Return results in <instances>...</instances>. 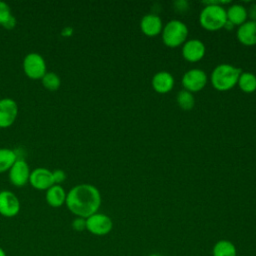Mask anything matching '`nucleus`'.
I'll return each instance as SVG.
<instances>
[{
	"mask_svg": "<svg viewBox=\"0 0 256 256\" xmlns=\"http://www.w3.org/2000/svg\"><path fill=\"white\" fill-rule=\"evenodd\" d=\"M65 205L76 217L86 219L98 212L101 206L100 191L88 183L75 185L67 192Z\"/></svg>",
	"mask_w": 256,
	"mask_h": 256,
	"instance_id": "1",
	"label": "nucleus"
},
{
	"mask_svg": "<svg viewBox=\"0 0 256 256\" xmlns=\"http://www.w3.org/2000/svg\"><path fill=\"white\" fill-rule=\"evenodd\" d=\"M229 3L221 1H206L203 2L204 8L199 15V23L202 28L207 31H217L224 28L227 17L226 9L221 4Z\"/></svg>",
	"mask_w": 256,
	"mask_h": 256,
	"instance_id": "2",
	"label": "nucleus"
},
{
	"mask_svg": "<svg viewBox=\"0 0 256 256\" xmlns=\"http://www.w3.org/2000/svg\"><path fill=\"white\" fill-rule=\"evenodd\" d=\"M242 70L230 64H220L216 66L210 76V81L214 89L225 92L237 85Z\"/></svg>",
	"mask_w": 256,
	"mask_h": 256,
	"instance_id": "3",
	"label": "nucleus"
},
{
	"mask_svg": "<svg viewBox=\"0 0 256 256\" xmlns=\"http://www.w3.org/2000/svg\"><path fill=\"white\" fill-rule=\"evenodd\" d=\"M163 43L170 48H176L187 41L188 27L180 20H170L167 22L161 32Z\"/></svg>",
	"mask_w": 256,
	"mask_h": 256,
	"instance_id": "4",
	"label": "nucleus"
},
{
	"mask_svg": "<svg viewBox=\"0 0 256 256\" xmlns=\"http://www.w3.org/2000/svg\"><path fill=\"white\" fill-rule=\"evenodd\" d=\"M23 71L28 78L41 80L47 72L46 61L43 56L37 52L28 53L23 59Z\"/></svg>",
	"mask_w": 256,
	"mask_h": 256,
	"instance_id": "5",
	"label": "nucleus"
},
{
	"mask_svg": "<svg viewBox=\"0 0 256 256\" xmlns=\"http://www.w3.org/2000/svg\"><path fill=\"white\" fill-rule=\"evenodd\" d=\"M113 228L112 219L104 214L96 212L86 218V230L95 236H105Z\"/></svg>",
	"mask_w": 256,
	"mask_h": 256,
	"instance_id": "6",
	"label": "nucleus"
},
{
	"mask_svg": "<svg viewBox=\"0 0 256 256\" xmlns=\"http://www.w3.org/2000/svg\"><path fill=\"white\" fill-rule=\"evenodd\" d=\"M208 81L206 73L199 68H193L186 71L182 77V85L184 90L193 92H199L206 86Z\"/></svg>",
	"mask_w": 256,
	"mask_h": 256,
	"instance_id": "7",
	"label": "nucleus"
},
{
	"mask_svg": "<svg viewBox=\"0 0 256 256\" xmlns=\"http://www.w3.org/2000/svg\"><path fill=\"white\" fill-rule=\"evenodd\" d=\"M30 167L28 163L21 158H18L8 171V178L12 185L16 187H23L29 183Z\"/></svg>",
	"mask_w": 256,
	"mask_h": 256,
	"instance_id": "8",
	"label": "nucleus"
},
{
	"mask_svg": "<svg viewBox=\"0 0 256 256\" xmlns=\"http://www.w3.org/2000/svg\"><path fill=\"white\" fill-rule=\"evenodd\" d=\"M20 211V201L15 193L10 190L0 191V215L14 217Z\"/></svg>",
	"mask_w": 256,
	"mask_h": 256,
	"instance_id": "9",
	"label": "nucleus"
},
{
	"mask_svg": "<svg viewBox=\"0 0 256 256\" xmlns=\"http://www.w3.org/2000/svg\"><path fill=\"white\" fill-rule=\"evenodd\" d=\"M29 184L37 190L46 191L54 185L52 171L45 167H38L33 169L30 173Z\"/></svg>",
	"mask_w": 256,
	"mask_h": 256,
	"instance_id": "10",
	"label": "nucleus"
},
{
	"mask_svg": "<svg viewBox=\"0 0 256 256\" xmlns=\"http://www.w3.org/2000/svg\"><path fill=\"white\" fill-rule=\"evenodd\" d=\"M17 115L18 105L14 99H0V128H8L13 125Z\"/></svg>",
	"mask_w": 256,
	"mask_h": 256,
	"instance_id": "11",
	"label": "nucleus"
},
{
	"mask_svg": "<svg viewBox=\"0 0 256 256\" xmlns=\"http://www.w3.org/2000/svg\"><path fill=\"white\" fill-rule=\"evenodd\" d=\"M206 52L204 43L199 39L187 40L182 46L183 58L191 63L200 61Z\"/></svg>",
	"mask_w": 256,
	"mask_h": 256,
	"instance_id": "12",
	"label": "nucleus"
},
{
	"mask_svg": "<svg viewBox=\"0 0 256 256\" xmlns=\"http://www.w3.org/2000/svg\"><path fill=\"white\" fill-rule=\"evenodd\" d=\"M140 29L144 35L148 37H154L161 34L163 23L158 15L146 14L140 21Z\"/></svg>",
	"mask_w": 256,
	"mask_h": 256,
	"instance_id": "13",
	"label": "nucleus"
},
{
	"mask_svg": "<svg viewBox=\"0 0 256 256\" xmlns=\"http://www.w3.org/2000/svg\"><path fill=\"white\" fill-rule=\"evenodd\" d=\"M174 77L167 71H159L153 77L151 85L154 91L159 94H166L174 87Z\"/></svg>",
	"mask_w": 256,
	"mask_h": 256,
	"instance_id": "14",
	"label": "nucleus"
},
{
	"mask_svg": "<svg viewBox=\"0 0 256 256\" xmlns=\"http://www.w3.org/2000/svg\"><path fill=\"white\" fill-rule=\"evenodd\" d=\"M236 36L238 41L244 46L256 45V21L247 20L237 29Z\"/></svg>",
	"mask_w": 256,
	"mask_h": 256,
	"instance_id": "15",
	"label": "nucleus"
},
{
	"mask_svg": "<svg viewBox=\"0 0 256 256\" xmlns=\"http://www.w3.org/2000/svg\"><path fill=\"white\" fill-rule=\"evenodd\" d=\"M67 192L65 189L58 184H54L45 192V200L47 204L53 208L61 207L66 202Z\"/></svg>",
	"mask_w": 256,
	"mask_h": 256,
	"instance_id": "16",
	"label": "nucleus"
},
{
	"mask_svg": "<svg viewBox=\"0 0 256 256\" xmlns=\"http://www.w3.org/2000/svg\"><path fill=\"white\" fill-rule=\"evenodd\" d=\"M227 21L230 22L234 27L240 26L247 21V9L241 4H233L226 10Z\"/></svg>",
	"mask_w": 256,
	"mask_h": 256,
	"instance_id": "17",
	"label": "nucleus"
},
{
	"mask_svg": "<svg viewBox=\"0 0 256 256\" xmlns=\"http://www.w3.org/2000/svg\"><path fill=\"white\" fill-rule=\"evenodd\" d=\"M212 256H237V250L231 241L222 239L214 244Z\"/></svg>",
	"mask_w": 256,
	"mask_h": 256,
	"instance_id": "18",
	"label": "nucleus"
},
{
	"mask_svg": "<svg viewBox=\"0 0 256 256\" xmlns=\"http://www.w3.org/2000/svg\"><path fill=\"white\" fill-rule=\"evenodd\" d=\"M17 159V154L13 149L0 148V173L9 171Z\"/></svg>",
	"mask_w": 256,
	"mask_h": 256,
	"instance_id": "19",
	"label": "nucleus"
},
{
	"mask_svg": "<svg viewBox=\"0 0 256 256\" xmlns=\"http://www.w3.org/2000/svg\"><path fill=\"white\" fill-rule=\"evenodd\" d=\"M237 85L244 93H253L256 91V76L251 72H242Z\"/></svg>",
	"mask_w": 256,
	"mask_h": 256,
	"instance_id": "20",
	"label": "nucleus"
},
{
	"mask_svg": "<svg viewBox=\"0 0 256 256\" xmlns=\"http://www.w3.org/2000/svg\"><path fill=\"white\" fill-rule=\"evenodd\" d=\"M176 102L178 106L184 111H190L195 105V98L193 94L186 90H181L176 96Z\"/></svg>",
	"mask_w": 256,
	"mask_h": 256,
	"instance_id": "21",
	"label": "nucleus"
},
{
	"mask_svg": "<svg viewBox=\"0 0 256 256\" xmlns=\"http://www.w3.org/2000/svg\"><path fill=\"white\" fill-rule=\"evenodd\" d=\"M41 82L44 88L49 91H56L61 85L60 77L52 71H47L41 78Z\"/></svg>",
	"mask_w": 256,
	"mask_h": 256,
	"instance_id": "22",
	"label": "nucleus"
},
{
	"mask_svg": "<svg viewBox=\"0 0 256 256\" xmlns=\"http://www.w3.org/2000/svg\"><path fill=\"white\" fill-rule=\"evenodd\" d=\"M11 16L12 13L9 5L4 1H0V25H3Z\"/></svg>",
	"mask_w": 256,
	"mask_h": 256,
	"instance_id": "23",
	"label": "nucleus"
},
{
	"mask_svg": "<svg viewBox=\"0 0 256 256\" xmlns=\"http://www.w3.org/2000/svg\"><path fill=\"white\" fill-rule=\"evenodd\" d=\"M72 228L77 231V232H82L86 230V219L82 217H76L72 223H71Z\"/></svg>",
	"mask_w": 256,
	"mask_h": 256,
	"instance_id": "24",
	"label": "nucleus"
},
{
	"mask_svg": "<svg viewBox=\"0 0 256 256\" xmlns=\"http://www.w3.org/2000/svg\"><path fill=\"white\" fill-rule=\"evenodd\" d=\"M53 173V179H54V184L60 185L62 182L65 181L66 179V173L61 170V169H56L52 171Z\"/></svg>",
	"mask_w": 256,
	"mask_h": 256,
	"instance_id": "25",
	"label": "nucleus"
},
{
	"mask_svg": "<svg viewBox=\"0 0 256 256\" xmlns=\"http://www.w3.org/2000/svg\"><path fill=\"white\" fill-rule=\"evenodd\" d=\"M247 15L252 21H256V3L252 4L247 10Z\"/></svg>",
	"mask_w": 256,
	"mask_h": 256,
	"instance_id": "26",
	"label": "nucleus"
},
{
	"mask_svg": "<svg viewBox=\"0 0 256 256\" xmlns=\"http://www.w3.org/2000/svg\"><path fill=\"white\" fill-rule=\"evenodd\" d=\"M15 25H16V19H15V17L12 15L2 26H3L4 28H6V29H12V28L15 27Z\"/></svg>",
	"mask_w": 256,
	"mask_h": 256,
	"instance_id": "27",
	"label": "nucleus"
},
{
	"mask_svg": "<svg viewBox=\"0 0 256 256\" xmlns=\"http://www.w3.org/2000/svg\"><path fill=\"white\" fill-rule=\"evenodd\" d=\"M183 5H187L186 1H177L174 3L175 6V10H177L178 12H183L185 10H187V7H183Z\"/></svg>",
	"mask_w": 256,
	"mask_h": 256,
	"instance_id": "28",
	"label": "nucleus"
},
{
	"mask_svg": "<svg viewBox=\"0 0 256 256\" xmlns=\"http://www.w3.org/2000/svg\"><path fill=\"white\" fill-rule=\"evenodd\" d=\"M0 256H7V255H6V252H5L1 247H0Z\"/></svg>",
	"mask_w": 256,
	"mask_h": 256,
	"instance_id": "29",
	"label": "nucleus"
},
{
	"mask_svg": "<svg viewBox=\"0 0 256 256\" xmlns=\"http://www.w3.org/2000/svg\"><path fill=\"white\" fill-rule=\"evenodd\" d=\"M149 256H160L159 254H156V253H152V254H150Z\"/></svg>",
	"mask_w": 256,
	"mask_h": 256,
	"instance_id": "30",
	"label": "nucleus"
}]
</instances>
